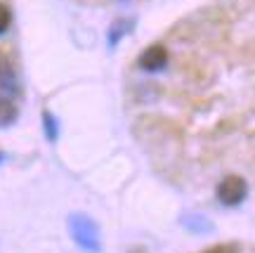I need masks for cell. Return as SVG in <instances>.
<instances>
[{
  "label": "cell",
  "instance_id": "7a4b0ae2",
  "mask_svg": "<svg viewBox=\"0 0 255 253\" xmlns=\"http://www.w3.org/2000/svg\"><path fill=\"white\" fill-rule=\"evenodd\" d=\"M248 197V185L241 175H227L218 185V199L222 206H239Z\"/></svg>",
  "mask_w": 255,
  "mask_h": 253
},
{
  "label": "cell",
  "instance_id": "8fae6325",
  "mask_svg": "<svg viewBox=\"0 0 255 253\" xmlns=\"http://www.w3.org/2000/svg\"><path fill=\"white\" fill-rule=\"evenodd\" d=\"M2 159H5V156H2V154H0V161H2Z\"/></svg>",
  "mask_w": 255,
  "mask_h": 253
},
{
  "label": "cell",
  "instance_id": "52a82bcc",
  "mask_svg": "<svg viewBox=\"0 0 255 253\" xmlns=\"http://www.w3.org/2000/svg\"><path fill=\"white\" fill-rule=\"evenodd\" d=\"M14 121H17V109L7 97H2L0 100V126H12Z\"/></svg>",
  "mask_w": 255,
  "mask_h": 253
},
{
  "label": "cell",
  "instance_id": "9c48e42d",
  "mask_svg": "<svg viewBox=\"0 0 255 253\" xmlns=\"http://www.w3.org/2000/svg\"><path fill=\"white\" fill-rule=\"evenodd\" d=\"M9 24H12V12H9L7 5H2V2H0V36L9 28Z\"/></svg>",
  "mask_w": 255,
  "mask_h": 253
},
{
  "label": "cell",
  "instance_id": "8992f818",
  "mask_svg": "<svg viewBox=\"0 0 255 253\" xmlns=\"http://www.w3.org/2000/svg\"><path fill=\"white\" fill-rule=\"evenodd\" d=\"M130 28H132V21H128V19H119V21H116V24L109 28V45L111 47L119 45V40L126 36Z\"/></svg>",
  "mask_w": 255,
  "mask_h": 253
},
{
  "label": "cell",
  "instance_id": "3957f363",
  "mask_svg": "<svg viewBox=\"0 0 255 253\" xmlns=\"http://www.w3.org/2000/svg\"><path fill=\"white\" fill-rule=\"evenodd\" d=\"M139 69L142 71H149V73H156V71H163L168 66V50L163 45H149L144 52L139 54Z\"/></svg>",
  "mask_w": 255,
  "mask_h": 253
},
{
  "label": "cell",
  "instance_id": "277c9868",
  "mask_svg": "<svg viewBox=\"0 0 255 253\" xmlns=\"http://www.w3.org/2000/svg\"><path fill=\"white\" fill-rule=\"evenodd\" d=\"M0 92H5L7 97L19 95V78L14 66L7 59H0Z\"/></svg>",
  "mask_w": 255,
  "mask_h": 253
},
{
  "label": "cell",
  "instance_id": "30bf717a",
  "mask_svg": "<svg viewBox=\"0 0 255 253\" xmlns=\"http://www.w3.org/2000/svg\"><path fill=\"white\" fill-rule=\"evenodd\" d=\"M203 253H241L239 251V246L234 244H220V246H213V249H208V251Z\"/></svg>",
  "mask_w": 255,
  "mask_h": 253
},
{
  "label": "cell",
  "instance_id": "ba28073f",
  "mask_svg": "<svg viewBox=\"0 0 255 253\" xmlns=\"http://www.w3.org/2000/svg\"><path fill=\"white\" fill-rule=\"evenodd\" d=\"M43 130H45V137L50 142H57V137H59V123H57V118L50 114V111H43Z\"/></svg>",
  "mask_w": 255,
  "mask_h": 253
},
{
  "label": "cell",
  "instance_id": "5b68a950",
  "mask_svg": "<svg viewBox=\"0 0 255 253\" xmlns=\"http://www.w3.org/2000/svg\"><path fill=\"white\" fill-rule=\"evenodd\" d=\"M182 227L187 230V232H191V235H210L213 230H215V225L210 223L206 216H201V213H184L182 216Z\"/></svg>",
  "mask_w": 255,
  "mask_h": 253
},
{
  "label": "cell",
  "instance_id": "6da1fadb",
  "mask_svg": "<svg viewBox=\"0 0 255 253\" xmlns=\"http://www.w3.org/2000/svg\"><path fill=\"white\" fill-rule=\"evenodd\" d=\"M69 235H71L73 244L85 253H102V232L100 225L95 223V218L88 213H71L66 220Z\"/></svg>",
  "mask_w": 255,
  "mask_h": 253
}]
</instances>
